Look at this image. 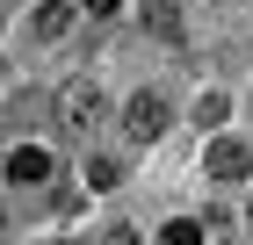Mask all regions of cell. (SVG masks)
I'll return each mask as SVG.
<instances>
[{"instance_id":"14","label":"cell","mask_w":253,"mask_h":245,"mask_svg":"<svg viewBox=\"0 0 253 245\" xmlns=\"http://www.w3.org/2000/svg\"><path fill=\"white\" fill-rule=\"evenodd\" d=\"M0 224H7V216H0Z\"/></svg>"},{"instance_id":"15","label":"cell","mask_w":253,"mask_h":245,"mask_svg":"<svg viewBox=\"0 0 253 245\" xmlns=\"http://www.w3.org/2000/svg\"><path fill=\"white\" fill-rule=\"evenodd\" d=\"M0 166H7V159H0Z\"/></svg>"},{"instance_id":"4","label":"cell","mask_w":253,"mask_h":245,"mask_svg":"<svg viewBox=\"0 0 253 245\" xmlns=\"http://www.w3.org/2000/svg\"><path fill=\"white\" fill-rule=\"evenodd\" d=\"M0 173H7L15 188H43L58 166H51V151H43V144H22V151H7V166H0Z\"/></svg>"},{"instance_id":"13","label":"cell","mask_w":253,"mask_h":245,"mask_svg":"<svg viewBox=\"0 0 253 245\" xmlns=\"http://www.w3.org/2000/svg\"><path fill=\"white\" fill-rule=\"evenodd\" d=\"M51 245H65V238H51Z\"/></svg>"},{"instance_id":"6","label":"cell","mask_w":253,"mask_h":245,"mask_svg":"<svg viewBox=\"0 0 253 245\" xmlns=\"http://www.w3.org/2000/svg\"><path fill=\"white\" fill-rule=\"evenodd\" d=\"M137 15H145V29L167 43H181V0H137Z\"/></svg>"},{"instance_id":"3","label":"cell","mask_w":253,"mask_h":245,"mask_svg":"<svg viewBox=\"0 0 253 245\" xmlns=\"http://www.w3.org/2000/svg\"><path fill=\"white\" fill-rule=\"evenodd\" d=\"M203 173H210V180H246V173H253L246 137H217V144L203 151Z\"/></svg>"},{"instance_id":"10","label":"cell","mask_w":253,"mask_h":245,"mask_svg":"<svg viewBox=\"0 0 253 245\" xmlns=\"http://www.w3.org/2000/svg\"><path fill=\"white\" fill-rule=\"evenodd\" d=\"M101 245H145V238H137L130 224H109V231H101Z\"/></svg>"},{"instance_id":"5","label":"cell","mask_w":253,"mask_h":245,"mask_svg":"<svg viewBox=\"0 0 253 245\" xmlns=\"http://www.w3.org/2000/svg\"><path fill=\"white\" fill-rule=\"evenodd\" d=\"M73 0H37V7H29V36H43V43H58L65 29H73Z\"/></svg>"},{"instance_id":"9","label":"cell","mask_w":253,"mask_h":245,"mask_svg":"<svg viewBox=\"0 0 253 245\" xmlns=\"http://www.w3.org/2000/svg\"><path fill=\"white\" fill-rule=\"evenodd\" d=\"M224 108H232L224 94H203V101H195V123H210V130H217V123H224Z\"/></svg>"},{"instance_id":"11","label":"cell","mask_w":253,"mask_h":245,"mask_svg":"<svg viewBox=\"0 0 253 245\" xmlns=\"http://www.w3.org/2000/svg\"><path fill=\"white\" fill-rule=\"evenodd\" d=\"M87 15H94V22H101V15H116V0H87Z\"/></svg>"},{"instance_id":"7","label":"cell","mask_w":253,"mask_h":245,"mask_svg":"<svg viewBox=\"0 0 253 245\" xmlns=\"http://www.w3.org/2000/svg\"><path fill=\"white\" fill-rule=\"evenodd\" d=\"M159 245H203V224L195 216H174V224L159 231Z\"/></svg>"},{"instance_id":"12","label":"cell","mask_w":253,"mask_h":245,"mask_svg":"<svg viewBox=\"0 0 253 245\" xmlns=\"http://www.w3.org/2000/svg\"><path fill=\"white\" fill-rule=\"evenodd\" d=\"M0 87H7V65H0Z\"/></svg>"},{"instance_id":"1","label":"cell","mask_w":253,"mask_h":245,"mask_svg":"<svg viewBox=\"0 0 253 245\" xmlns=\"http://www.w3.org/2000/svg\"><path fill=\"white\" fill-rule=\"evenodd\" d=\"M101 115H109L101 79H65V87H58V130H65V137H80V144H87V137L101 130Z\"/></svg>"},{"instance_id":"16","label":"cell","mask_w":253,"mask_h":245,"mask_svg":"<svg viewBox=\"0 0 253 245\" xmlns=\"http://www.w3.org/2000/svg\"><path fill=\"white\" fill-rule=\"evenodd\" d=\"M246 216H253V209H246Z\"/></svg>"},{"instance_id":"2","label":"cell","mask_w":253,"mask_h":245,"mask_svg":"<svg viewBox=\"0 0 253 245\" xmlns=\"http://www.w3.org/2000/svg\"><path fill=\"white\" fill-rule=\"evenodd\" d=\"M167 123H174L167 94H130V108H123V137H130L137 151H145V144H159V137H167Z\"/></svg>"},{"instance_id":"8","label":"cell","mask_w":253,"mask_h":245,"mask_svg":"<svg viewBox=\"0 0 253 245\" xmlns=\"http://www.w3.org/2000/svg\"><path fill=\"white\" fill-rule=\"evenodd\" d=\"M87 180H94V188H116L123 166H116V159H87Z\"/></svg>"}]
</instances>
